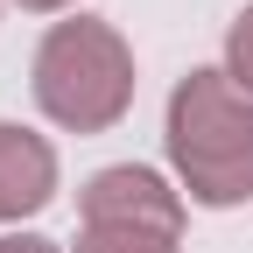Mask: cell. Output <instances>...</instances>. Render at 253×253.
<instances>
[{
  "label": "cell",
  "mask_w": 253,
  "mask_h": 253,
  "mask_svg": "<svg viewBox=\"0 0 253 253\" xmlns=\"http://www.w3.org/2000/svg\"><path fill=\"white\" fill-rule=\"evenodd\" d=\"M169 155L197 204L253 197V91L225 71H190L169 99Z\"/></svg>",
  "instance_id": "cell-1"
},
{
  "label": "cell",
  "mask_w": 253,
  "mask_h": 253,
  "mask_svg": "<svg viewBox=\"0 0 253 253\" xmlns=\"http://www.w3.org/2000/svg\"><path fill=\"white\" fill-rule=\"evenodd\" d=\"M36 99L56 126L71 134H99L126 113L134 99V56L106 21H56L36 49Z\"/></svg>",
  "instance_id": "cell-2"
},
{
  "label": "cell",
  "mask_w": 253,
  "mask_h": 253,
  "mask_svg": "<svg viewBox=\"0 0 253 253\" xmlns=\"http://www.w3.org/2000/svg\"><path fill=\"white\" fill-rule=\"evenodd\" d=\"M78 211H84L78 253H176V232H183L176 190L148 169H99Z\"/></svg>",
  "instance_id": "cell-3"
},
{
  "label": "cell",
  "mask_w": 253,
  "mask_h": 253,
  "mask_svg": "<svg viewBox=\"0 0 253 253\" xmlns=\"http://www.w3.org/2000/svg\"><path fill=\"white\" fill-rule=\"evenodd\" d=\"M56 197V155L42 134L0 120V218H28Z\"/></svg>",
  "instance_id": "cell-4"
},
{
  "label": "cell",
  "mask_w": 253,
  "mask_h": 253,
  "mask_svg": "<svg viewBox=\"0 0 253 253\" xmlns=\"http://www.w3.org/2000/svg\"><path fill=\"white\" fill-rule=\"evenodd\" d=\"M225 56H232V84L253 91V7L232 21V36H225Z\"/></svg>",
  "instance_id": "cell-5"
},
{
  "label": "cell",
  "mask_w": 253,
  "mask_h": 253,
  "mask_svg": "<svg viewBox=\"0 0 253 253\" xmlns=\"http://www.w3.org/2000/svg\"><path fill=\"white\" fill-rule=\"evenodd\" d=\"M0 253H56L49 239H28V232H14V239H0Z\"/></svg>",
  "instance_id": "cell-6"
},
{
  "label": "cell",
  "mask_w": 253,
  "mask_h": 253,
  "mask_svg": "<svg viewBox=\"0 0 253 253\" xmlns=\"http://www.w3.org/2000/svg\"><path fill=\"white\" fill-rule=\"evenodd\" d=\"M21 7H36V14H49V7H71V0H21Z\"/></svg>",
  "instance_id": "cell-7"
}]
</instances>
